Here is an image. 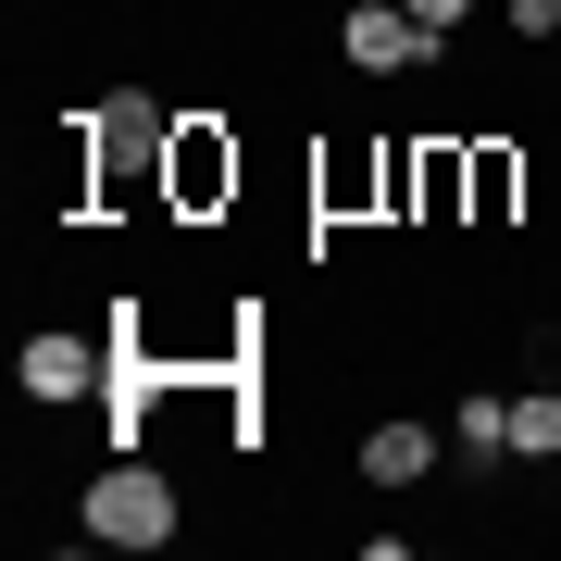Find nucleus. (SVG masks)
I'll return each instance as SVG.
<instances>
[{
    "label": "nucleus",
    "mask_w": 561,
    "mask_h": 561,
    "mask_svg": "<svg viewBox=\"0 0 561 561\" xmlns=\"http://www.w3.org/2000/svg\"><path fill=\"white\" fill-rule=\"evenodd\" d=\"M76 524H88V537H101V549H162V537H175V486H162V474H150L138 449H113L101 474H88Z\"/></svg>",
    "instance_id": "obj_1"
},
{
    "label": "nucleus",
    "mask_w": 561,
    "mask_h": 561,
    "mask_svg": "<svg viewBox=\"0 0 561 561\" xmlns=\"http://www.w3.org/2000/svg\"><path fill=\"white\" fill-rule=\"evenodd\" d=\"M162 201L175 213H225L238 201V138H225V113H175V138H162Z\"/></svg>",
    "instance_id": "obj_2"
},
{
    "label": "nucleus",
    "mask_w": 561,
    "mask_h": 561,
    "mask_svg": "<svg viewBox=\"0 0 561 561\" xmlns=\"http://www.w3.org/2000/svg\"><path fill=\"white\" fill-rule=\"evenodd\" d=\"M337 50L362 62V76H412V62H437L449 38L412 13V0H350V13H337Z\"/></svg>",
    "instance_id": "obj_3"
},
{
    "label": "nucleus",
    "mask_w": 561,
    "mask_h": 561,
    "mask_svg": "<svg viewBox=\"0 0 561 561\" xmlns=\"http://www.w3.org/2000/svg\"><path fill=\"white\" fill-rule=\"evenodd\" d=\"M101 362H113V350H88L76 324H25V350H13V387L62 412V400H101Z\"/></svg>",
    "instance_id": "obj_4"
},
{
    "label": "nucleus",
    "mask_w": 561,
    "mask_h": 561,
    "mask_svg": "<svg viewBox=\"0 0 561 561\" xmlns=\"http://www.w3.org/2000/svg\"><path fill=\"white\" fill-rule=\"evenodd\" d=\"M424 474H437V424H424V412L362 424V486H424Z\"/></svg>",
    "instance_id": "obj_5"
},
{
    "label": "nucleus",
    "mask_w": 561,
    "mask_h": 561,
    "mask_svg": "<svg viewBox=\"0 0 561 561\" xmlns=\"http://www.w3.org/2000/svg\"><path fill=\"white\" fill-rule=\"evenodd\" d=\"M524 213V150L512 138H474L461 150V225H512Z\"/></svg>",
    "instance_id": "obj_6"
},
{
    "label": "nucleus",
    "mask_w": 561,
    "mask_h": 561,
    "mask_svg": "<svg viewBox=\"0 0 561 561\" xmlns=\"http://www.w3.org/2000/svg\"><path fill=\"white\" fill-rule=\"evenodd\" d=\"M449 437L474 449V461H500V449H512V400H500V387H474V400L449 412Z\"/></svg>",
    "instance_id": "obj_7"
},
{
    "label": "nucleus",
    "mask_w": 561,
    "mask_h": 561,
    "mask_svg": "<svg viewBox=\"0 0 561 561\" xmlns=\"http://www.w3.org/2000/svg\"><path fill=\"white\" fill-rule=\"evenodd\" d=\"M512 449L524 461H561V387H524V400H512Z\"/></svg>",
    "instance_id": "obj_8"
},
{
    "label": "nucleus",
    "mask_w": 561,
    "mask_h": 561,
    "mask_svg": "<svg viewBox=\"0 0 561 561\" xmlns=\"http://www.w3.org/2000/svg\"><path fill=\"white\" fill-rule=\"evenodd\" d=\"M512 38H561V0H512Z\"/></svg>",
    "instance_id": "obj_9"
},
{
    "label": "nucleus",
    "mask_w": 561,
    "mask_h": 561,
    "mask_svg": "<svg viewBox=\"0 0 561 561\" xmlns=\"http://www.w3.org/2000/svg\"><path fill=\"white\" fill-rule=\"evenodd\" d=\"M412 13H424V25H437V38H449V25H461V13H474V0H412Z\"/></svg>",
    "instance_id": "obj_10"
}]
</instances>
